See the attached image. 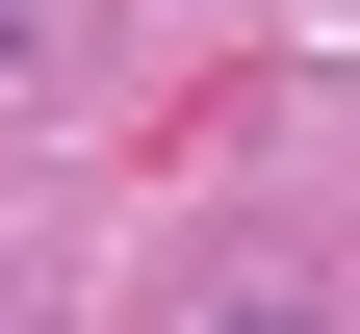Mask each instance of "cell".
Segmentation results:
<instances>
[{
    "label": "cell",
    "instance_id": "6da1fadb",
    "mask_svg": "<svg viewBox=\"0 0 360 334\" xmlns=\"http://www.w3.org/2000/svg\"><path fill=\"white\" fill-rule=\"evenodd\" d=\"M180 334H335V309H309V283H206Z\"/></svg>",
    "mask_w": 360,
    "mask_h": 334
},
{
    "label": "cell",
    "instance_id": "7a4b0ae2",
    "mask_svg": "<svg viewBox=\"0 0 360 334\" xmlns=\"http://www.w3.org/2000/svg\"><path fill=\"white\" fill-rule=\"evenodd\" d=\"M26 52H52V0H0V77H26Z\"/></svg>",
    "mask_w": 360,
    "mask_h": 334
}]
</instances>
